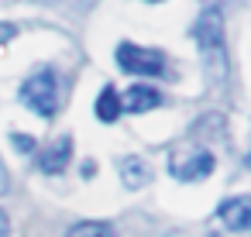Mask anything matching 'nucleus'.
Masks as SVG:
<instances>
[{
    "label": "nucleus",
    "mask_w": 251,
    "mask_h": 237,
    "mask_svg": "<svg viewBox=\"0 0 251 237\" xmlns=\"http://www.w3.org/2000/svg\"><path fill=\"white\" fill-rule=\"evenodd\" d=\"M66 237H117V234H114V227L103 223V220H86V223H76Z\"/></svg>",
    "instance_id": "nucleus-10"
},
{
    "label": "nucleus",
    "mask_w": 251,
    "mask_h": 237,
    "mask_svg": "<svg viewBox=\"0 0 251 237\" xmlns=\"http://www.w3.org/2000/svg\"><path fill=\"white\" fill-rule=\"evenodd\" d=\"M121 107L124 110H131V114H145V110H155V107H162V93L158 90H151V86H131L124 96H121Z\"/></svg>",
    "instance_id": "nucleus-7"
},
{
    "label": "nucleus",
    "mask_w": 251,
    "mask_h": 237,
    "mask_svg": "<svg viewBox=\"0 0 251 237\" xmlns=\"http://www.w3.org/2000/svg\"><path fill=\"white\" fill-rule=\"evenodd\" d=\"M117 66L127 76H165V55L158 48H145L134 42L117 45Z\"/></svg>",
    "instance_id": "nucleus-3"
},
{
    "label": "nucleus",
    "mask_w": 251,
    "mask_h": 237,
    "mask_svg": "<svg viewBox=\"0 0 251 237\" xmlns=\"http://www.w3.org/2000/svg\"><path fill=\"white\" fill-rule=\"evenodd\" d=\"M14 35H18V28H14V24H7V21H0V48H4V45H7V42H11Z\"/></svg>",
    "instance_id": "nucleus-11"
},
{
    "label": "nucleus",
    "mask_w": 251,
    "mask_h": 237,
    "mask_svg": "<svg viewBox=\"0 0 251 237\" xmlns=\"http://www.w3.org/2000/svg\"><path fill=\"white\" fill-rule=\"evenodd\" d=\"M69 158H73V138L62 134V138H55L49 148L38 151V168L49 172V175H59V172H66Z\"/></svg>",
    "instance_id": "nucleus-5"
},
{
    "label": "nucleus",
    "mask_w": 251,
    "mask_h": 237,
    "mask_svg": "<svg viewBox=\"0 0 251 237\" xmlns=\"http://www.w3.org/2000/svg\"><path fill=\"white\" fill-rule=\"evenodd\" d=\"M213 155L206 148H189V151H176L169 158V172L179 179V182H196V179H206L213 172Z\"/></svg>",
    "instance_id": "nucleus-4"
},
{
    "label": "nucleus",
    "mask_w": 251,
    "mask_h": 237,
    "mask_svg": "<svg viewBox=\"0 0 251 237\" xmlns=\"http://www.w3.org/2000/svg\"><path fill=\"white\" fill-rule=\"evenodd\" d=\"M11 189V175H7V168H4V162H0V196H4Z\"/></svg>",
    "instance_id": "nucleus-12"
},
{
    "label": "nucleus",
    "mask_w": 251,
    "mask_h": 237,
    "mask_svg": "<svg viewBox=\"0 0 251 237\" xmlns=\"http://www.w3.org/2000/svg\"><path fill=\"white\" fill-rule=\"evenodd\" d=\"M117 168H121V179H124L127 189H141V186L151 182V168H148L145 158H138V155H124V158L117 162Z\"/></svg>",
    "instance_id": "nucleus-8"
},
{
    "label": "nucleus",
    "mask_w": 251,
    "mask_h": 237,
    "mask_svg": "<svg viewBox=\"0 0 251 237\" xmlns=\"http://www.w3.org/2000/svg\"><path fill=\"white\" fill-rule=\"evenodd\" d=\"M21 103L28 110H35L38 117H52L59 110V83H55V72H49V69L31 72L21 83Z\"/></svg>",
    "instance_id": "nucleus-2"
},
{
    "label": "nucleus",
    "mask_w": 251,
    "mask_h": 237,
    "mask_svg": "<svg viewBox=\"0 0 251 237\" xmlns=\"http://www.w3.org/2000/svg\"><path fill=\"white\" fill-rule=\"evenodd\" d=\"M196 45L206 59V69L213 79H224L227 72V48H224V14L220 7H206L196 21Z\"/></svg>",
    "instance_id": "nucleus-1"
},
{
    "label": "nucleus",
    "mask_w": 251,
    "mask_h": 237,
    "mask_svg": "<svg viewBox=\"0 0 251 237\" xmlns=\"http://www.w3.org/2000/svg\"><path fill=\"white\" fill-rule=\"evenodd\" d=\"M0 237H11V223H7L4 213H0Z\"/></svg>",
    "instance_id": "nucleus-14"
},
{
    "label": "nucleus",
    "mask_w": 251,
    "mask_h": 237,
    "mask_svg": "<svg viewBox=\"0 0 251 237\" xmlns=\"http://www.w3.org/2000/svg\"><path fill=\"white\" fill-rule=\"evenodd\" d=\"M220 223L227 230H251V196H230L217 210Z\"/></svg>",
    "instance_id": "nucleus-6"
},
{
    "label": "nucleus",
    "mask_w": 251,
    "mask_h": 237,
    "mask_svg": "<svg viewBox=\"0 0 251 237\" xmlns=\"http://www.w3.org/2000/svg\"><path fill=\"white\" fill-rule=\"evenodd\" d=\"M14 144L25 148V151H35V141H28V138H14Z\"/></svg>",
    "instance_id": "nucleus-13"
},
{
    "label": "nucleus",
    "mask_w": 251,
    "mask_h": 237,
    "mask_svg": "<svg viewBox=\"0 0 251 237\" xmlns=\"http://www.w3.org/2000/svg\"><path fill=\"white\" fill-rule=\"evenodd\" d=\"M121 114H124L121 96H117V90H114V86H107V90L100 93V100H97V117H100L103 124H114Z\"/></svg>",
    "instance_id": "nucleus-9"
}]
</instances>
